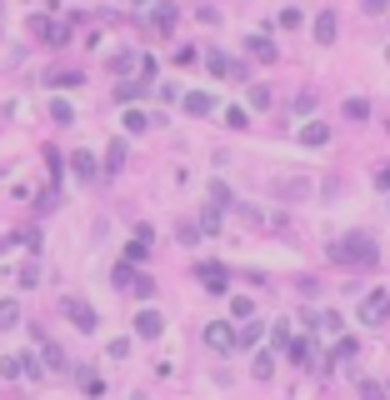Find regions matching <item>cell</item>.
<instances>
[{
  "mask_svg": "<svg viewBox=\"0 0 390 400\" xmlns=\"http://www.w3.org/2000/svg\"><path fill=\"white\" fill-rule=\"evenodd\" d=\"M121 165H126V140H110V150H105V170L116 176Z\"/></svg>",
  "mask_w": 390,
  "mask_h": 400,
  "instance_id": "5bb4252c",
  "label": "cell"
},
{
  "mask_svg": "<svg viewBox=\"0 0 390 400\" xmlns=\"http://www.w3.org/2000/svg\"><path fill=\"white\" fill-rule=\"evenodd\" d=\"M71 165H75V176H80V181H95V155L75 150V155H71Z\"/></svg>",
  "mask_w": 390,
  "mask_h": 400,
  "instance_id": "4fadbf2b",
  "label": "cell"
},
{
  "mask_svg": "<svg viewBox=\"0 0 390 400\" xmlns=\"http://www.w3.org/2000/svg\"><path fill=\"white\" fill-rule=\"evenodd\" d=\"M375 186H380V190H390V165H380V170H375Z\"/></svg>",
  "mask_w": 390,
  "mask_h": 400,
  "instance_id": "8d00e7d4",
  "label": "cell"
},
{
  "mask_svg": "<svg viewBox=\"0 0 390 400\" xmlns=\"http://www.w3.org/2000/svg\"><path fill=\"white\" fill-rule=\"evenodd\" d=\"M270 360H275V356H260V360H255V380H270V370H275Z\"/></svg>",
  "mask_w": 390,
  "mask_h": 400,
  "instance_id": "e575fe53",
  "label": "cell"
},
{
  "mask_svg": "<svg viewBox=\"0 0 390 400\" xmlns=\"http://www.w3.org/2000/svg\"><path fill=\"white\" fill-rule=\"evenodd\" d=\"M210 71H215V75H231V61H226L220 50H210Z\"/></svg>",
  "mask_w": 390,
  "mask_h": 400,
  "instance_id": "d6a6232c",
  "label": "cell"
},
{
  "mask_svg": "<svg viewBox=\"0 0 390 400\" xmlns=\"http://www.w3.org/2000/svg\"><path fill=\"white\" fill-rule=\"evenodd\" d=\"M110 71H116V75H126V80H130V75L140 71V61H135V55H130V50H121V55H116V61H110Z\"/></svg>",
  "mask_w": 390,
  "mask_h": 400,
  "instance_id": "7c38bea8",
  "label": "cell"
},
{
  "mask_svg": "<svg viewBox=\"0 0 390 400\" xmlns=\"http://www.w3.org/2000/svg\"><path fill=\"white\" fill-rule=\"evenodd\" d=\"M0 375H6V380H20V375H25V356H6V360H0Z\"/></svg>",
  "mask_w": 390,
  "mask_h": 400,
  "instance_id": "d6986e66",
  "label": "cell"
},
{
  "mask_svg": "<svg viewBox=\"0 0 390 400\" xmlns=\"http://www.w3.org/2000/svg\"><path fill=\"white\" fill-rule=\"evenodd\" d=\"M40 356H45V370H66V351L55 340H40Z\"/></svg>",
  "mask_w": 390,
  "mask_h": 400,
  "instance_id": "9c48e42d",
  "label": "cell"
},
{
  "mask_svg": "<svg viewBox=\"0 0 390 400\" xmlns=\"http://www.w3.org/2000/svg\"><path fill=\"white\" fill-rule=\"evenodd\" d=\"M365 11L370 16H385V0H365Z\"/></svg>",
  "mask_w": 390,
  "mask_h": 400,
  "instance_id": "74e56055",
  "label": "cell"
},
{
  "mask_svg": "<svg viewBox=\"0 0 390 400\" xmlns=\"http://www.w3.org/2000/svg\"><path fill=\"white\" fill-rule=\"evenodd\" d=\"M145 126H150V116H145V110H126V131H130V135H140Z\"/></svg>",
  "mask_w": 390,
  "mask_h": 400,
  "instance_id": "603a6c76",
  "label": "cell"
},
{
  "mask_svg": "<svg viewBox=\"0 0 390 400\" xmlns=\"http://www.w3.org/2000/svg\"><path fill=\"white\" fill-rule=\"evenodd\" d=\"M50 85H80V75L75 71H61V75H50Z\"/></svg>",
  "mask_w": 390,
  "mask_h": 400,
  "instance_id": "d590c367",
  "label": "cell"
},
{
  "mask_svg": "<svg viewBox=\"0 0 390 400\" xmlns=\"http://www.w3.org/2000/svg\"><path fill=\"white\" fill-rule=\"evenodd\" d=\"M135 400H145V395H135Z\"/></svg>",
  "mask_w": 390,
  "mask_h": 400,
  "instance_id": "f35d334b",
  "label": "cell"
},
{
  "mask_svg": "<svg viewBox=\"0 0 390 400\" xmlns=\"http://www.w3.org/2000/svg\"><path fill=\"white\" fill-rule=\"evenodd\" d=\"M250 105L265 110V105H270V85H250Z\"/></svg>",
  "mask_w": 390,
  "mask_h": 400,
  "instance_id": "f1b7e54d",
  "label": "cell"
},
{
  "mask_svg": "<svg viewBox=\"0 0 390 400\" xmlns=\"http://www.w3.org/2000/svg\"><path fill=\"white\" fill-rule=\"evenodd\" d=\"M330 255H336L341 265H360V270L380 260V250H375V241H370V236H341L336 246H330Z\"/></svg>",
  "mask_w": 390,
  "mask_h": 400,
  "instance_id": "6da1fadb",
  "label": "cell"
},
{
  "mask_svg": "<svg viewBox=\"0 0 390 400\" xmlns=\"http://www.w3.org/2000/svg\"><path fill=\"white\" fill-rule=\"evenodd\" d=\"M385 395H390V390H385Z\"/></svg>",
  "mask_w": 390,
  "mask_h": 400,
  "instance_id": "ab89813d",
  "label": "cell"
},
{
  "mask_svg": "<svg viewBox=\"0 0 390 400\" xmlns=\"http://www.w3.org/2000/svg\"><path fill=\"white\" fill-rule=\"evenodd\" d=\"M185 110H190V116H210V110H215V100H210L205 90H190V95H185Z\"/></svg>",
  "mask_w": 390,
  "mask_h": 400,
  "instance_id": "30bf717a",
  "label": "cell"
},
{
  "mask_svg": "<svg viewBox=\"0 0 390 400\" xmlns=\"http://www.w3.org/2000/svg\"><path fill=\"white\" fill-rule=\"evenodd\" d=\"M145 90H150V80H126L116 95H121V100H135V95H145Z\"/></svg>",
  "mask_w": 390,
  "mask_h": 400,
  "instance_id": "cb8c5ba5",
  "label": "cell"
},
{
  "mask_svg": "<svg viewBox=\"0 0 390 400\" xmlns=\"http://www.w3.org/2000/svg\"><path fill=\"white\" fill-rule=\"evenodd\" d=\"M130 291H135L140 301H150V296H155V280H150V275H135V285H130Z\"/></svg>",
  "mask_w": 390,
  "mask_h": 400,
  "instance_id": "83f0119b",
  "label": "cell"
},
{
  "mask_svg": "<svg viewBox=\"0 0 390 400\" xmlns=\"http://www.w3.org/2000/svg\"><path fill=\"white\" fill-rule=\"evenodd\" d=\"M20 325V305L16 301H0V330H16Z\"/></svg>",
  "mask_w": 390,
  "mask_h": 400,
  "instance_id": "9a60e30c",
  "label": "cell"
},
{
  "mask_svg": "<svg viewBox=\"0 0 390 400\" xmlns=\"http://www.w3.org/2000/svg\"><path fill=\"white\" fill-rule=\"evenodd\" d=\"M16 285H20V291H35V285H40V265H25Z\"/></svg>",
  "mask_w": 390,
  "mask_h": 400,
  "instance_id": "4316f807",
  "label": "cell"
},
{
  "mask_svg": "<svg viewBox=\"0 0 390 400\" xmlns=\"http://www.w3.org/2000/svg\"><path fill=\"white\" fill-rule=\"evenodd\" d=\"M110 285H116V291H130V285H135V270H130V265H116V270H110Z\"/></svg>",
  "mask_w": 390,
  "mask_h": 400,
  "instance_id": "ffe728a7",
  "label": "cell"
},
{
  "mask_svg": "<svg viewBox=\"0 0 390 400\" xmlns=\"http://www.w3.org/2000/svg\"><path fill=\"white\" fill-rule=\"evenodd\" d=\"M260 330H265L260 320H245V325L236 330V346H255V340H260Z\"/></svg>",
  "mask_w": 390,
  "mask_h": 400,
  "instance_id": "ac0fdd59",
  "label": "cell"
},
{
  "mask_svg": "<svg viewBox=\"0 0 390 400\" xmlns=\"http://www.w3.org/2000/svg\"><path fill=\"white\" fill-rule=\"evenodd\" d=\"M66 315H71V325H75L80 335H90V330H95V310H90L85 301H66Z\"/></svg>",
  "mask_w": 390,
  "mask_h": 400,
  "instance_id": "5b68a950",
  "label": "cell"
},
{
  "mask_svg": "<svg viewBox=\"0 0 390 400\" xmlns=\"http://www.w3.org/2000/svg\"><path fill=\"white\" fill-rule=\"evenodd\" d=\"M300 140H305V145H325V140H330V131H325V126H305V131H300Z\"/></svg>",
  "mask_w": 390,
  "mask_h": 400,
  "instance_id": "d4e9b609",
  "label": "cell"
},
{
  "mask_svg": "<svg viewBox=\"0 0 390 400\" xmlns=\"http://www.w3.org/2000/svg\"><path fill=\"white\" fill-rule=\"evenodd\" d=\"M195 275H200V285H205L210 296H220V291H226V285H231V270H226V265H215V260L195 265Z\"/></svg>",
  "mask_w": 390,
  "mask_h": 400,
  "instance_id": "7a4b0ae2",
  "label": "cell"
},
{
  "mask_svg": "<svg viewBox=\"0 0 390 400\" xmlns=\"http://www.w3.org/2000/svg\"><path fill=\"white\" fill-rule=\"evenodd\" d=\"M360 400H385V385H375V380H360Z\"/></svg>",
  "mask_w": 390,
  "mask_h": 400,
  "instance_id": "f546056e",
  "label": "cell"
},
{
  "mask_svg": "<svg viewBox=\"0 0 390 400\" xmlns=\"http://www.w3.org/2000/svg\"><path fill=\"white\" fill-rule=\"evenodd\" d=\"M310 356H315V346H310V340H295V346H291V360H295V365H315Z\"/></svg>",
  "mask_w": 390,
  "mask_h": 400,
  "instance_id": "7402d4cb",
  "label": "cell"
},
{
  "mask_svg": "<svg viewBox=\"0 0 390 400\" xmlns=\"http://www.w3.org/2000/svg\"><path fill=\"white\" fill-rule=\"evenodd\" d=\"M205 346H210V351H236V330H231L226 320L205 325Z\"/></svg>",
  "mask_w": 390,
  "mask_h": 400,
  "instance_id": "277c9868",
  "label": "cell"
},
{
  "mask_svg": "<svg viewBox=\"0 0 390 400\" xmlns=\"http://www.w3.org/2000/svg\"><path fill=\"white\" fill-rule=\"evenodd\" d=\"M160 330H165L160 310H140V315H135V335H140V340H155Z\"/></svg>",
  "mask_w": 390,
  "mask_h": 400,
  "instance_id": "8992f818",
  "label": "cell"
},
{
  "mask_svg": "<svg viewBox=\"0 0 390 400\" xmlns=\"http://www.w3.org/2000/svg\"><path fill=\"white\" fill-rule=\"evenodd\" d=\"M155 25L171 30V25H176V6H160V11H155Z\"/></svg>",
  "mask_w": 390,
  "mask_h": 400,
  "instance_id": "4dcf8cb0",
  "label": "cell"
},
{
  "mask_svg": "<svg viewBox=\"0 0 390 400\" xmlns=\"http://www.w3.org/2000/svg\"><path fill=\"white\" fill-rule=\"evenodd\" d=\"M195 231H205V236H215V231H220V210H215V205H205V210H200V225H195Z\"/></svg>",
  "mask_w": 390,
  "mask_h": 400,
  "instance_id": "44dd1931",
  "label": "cell"
},
{
  "mask_svg": "<svg viewBox=\"0 0 390 400\" xmlns=\"http://www.w3.org/2000/svg\"><path fill=\"white\" fill-rule=\"evenodd\" d=\"M250 55H255V61H265V66H270V61H275V45H270L265 35H250Z\"/></svg>",
  "mask_w": 390,
  "mask_h": 400,
  "instance_id": "e0dca14e",
  "label": "cell"
},
{
  "mask_svg": "<svg viewBox=\"0 0 390 400\" xmlns=\"http://www.w3.org/2000/svg\"><path fill=\"white\" fill-rule=\"evenodd\" d=\"M275 195H281V200H300V195H310V181H281Z\"/></svg>",
  "mask_w": 390,
  "mask_h": 400,
  "instance_id": "8fae6325",
  "label": "cell"
},
{
  "mask_svg": "<svg viewBox=\"0 0 390 400\" xmlns=\"http://www.w3.org/2000/svg\"><path fill=\"white\" fill-rule=\"evenodd\" d=\"M210 205H215V210H226V205H236V200H231V190H226V186H220V181L210 186Z\"/></svg>",
  "mask_w": 390,
  "mask_h": 400,
  "instance_id": "484cf974",
  "label": "cell"
},
{
  "mask_svg": "<svg viewBox=\"0 0 390 400\" xmlns=\"http://www.w3.org/2000/svg\"><path fill=\"white\" fill-rule=\"evenodd\" d=\"M35 30H40L50 45H66V40H71V25H61V20H35Z\"/></svg>",
  "mask_w": 390,
  "mask_h": 400,
  "instance_id": "52a82bcc",
  "label": "cell"
},
{
  "mask_svg": "<svg viewBox=\"0 0 390 400\" xmlns=\"http://www.w3.org/2000/svg\"><path fill=\"white\" fill-rule=\"evenodd\" d=\"M315 40H320V45L336 40V11H320V16H315Z\"/></svg>",
  "mask_w": 390,
  "mask_h": 400,
  "instance_id": "ba28073f",
  "label": "cell"
},
{
  "mask_svg": "<svg viewBox=\"0 0 390 400\" xmlns=\"http://www.w3.org/2000/svg\"><path fill=\"white\" fill-rule=\"evenodd\" d=\"M385 315H390V296H385V291H375V296H365V301H360V320L380 325Z\"/></svg>",
  "mask_w": 390,
  "mask_h": 400,
  "instance_id": "3957f363",
  "label": "cell"
},
{
  "mask_svg": "<svg viewBox=\"0 0 390 400\" xmlns=\"http://www.w3.org/2000/svg\"><path fill=\"white\" fill-rule=\"evenodd\" d=\"M130 356V340H110V360H126Z\"/></svg>",
  "mask_w": 390,
  "mask_h": 400,
  "instance_id": "836d02e7",
  "label": "cell"
},
{
  "mask_svg": "<svg viewBox=\"0 0 390 400\" xmlns=\"http://www.w3.org/2000/svg\"><path fill=\"white\" fill-rule=\"evenodd\" d=\"M50 116H55V126H71V105H66V100H55V105H50Z\"/></svg>",
  "mask_w": 390,
  "mask_h": 400,
  "instance_id": "1f68e13d",
  "label": "cell"
},
{
  "mask_svg": "<svg viewBox=\"0 0 390 400\" xmlns=\"http://www.w3.org/2000/svg\"><path fill=\"white\" fill-rule=\"evenodd\" d=\"M365 116H370V100H360V95H351V100H346V121H355V126H360Z\"/></svg>",
  "mask_w": 390,
  "mask_h": 400,
  "instance_id": "2e32d148",
  "label": "cell"
}]
</instances>
